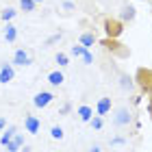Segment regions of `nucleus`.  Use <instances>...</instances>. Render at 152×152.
Returning a JSON list of instances; mask_svg holds the SVG:
<instances>
[{"mask_svg": "<svg viewBox=\"0 0 152 152\" xmlns=\"http://www.w3.org/2000/svg\"><path fill=\"white\" fill-rule=\"evenodd\" d=\"M100 67H102V72H104L124 94H135V89H137L135 78L124 70V67L117 63V59L113 57V54H109L107 50L100 54Z\"/></svg>", "mask_w": 152, "mask_h": 152, "instance_id": "1", "label": "nucleus"}, {"mask_svg": "<svg viewBox=\"0 0 152 152\" xmlns=\"http://www.w3.org/2000/svg\"><path fill=\"white\" fill-rule=\"evenodd\" d=\"M111 113H113V126L120 128V130H130V126L135 124V111L128 104L115 107Z\"/></svg>", "mask_w": 152, "mask_h": 152, "instance_id": "2", "label": "nucleus"}, {"mask_svg": "<svg viewBox=\"0 0 152 152\" xmlns=\"http://www.w3.org/2000/svg\"><path fill=\"white\" fill-rule=\"evenodd\" d=\"M100 46L104 48V50H107L109 54H113L115 59H128V57H130L128 46H124L122 41H117V39L107 37V39H102V41H100Z\"/></svg>", "mask_w": 152, "mask_h": 152, "instance_id": "3", "label": "nucleus"}, {"mask_svg": "<svg viewBox=\"0 0 152 152\" xmlns=\"http://www.w3.org/2000/svg\"><path fill=\"white\" fill-rule=\"evenodd\" d=\"M102 28H104L107 37L120 39L122 33H124V28H126V24H124L120 18H113V15H111V18H104V24H102Z\"/></svg>", "mask_w": 152, "mask_h": 152, "instance_id": "4", "label": "nucleus"}, {"mask_svg": "<svg viewBox=\"0 0 152 152\" xmlns=\"http://www.w3.org/2000/svg\"><path fill=\"white\" fill-rule=\"evenodd\" d=\"M54 100H57V96H54L50 89H41V91H37L33 96V107L35 109H48Z\"/></svg>", "mask_w": 152, "mask_h": 152, "instance_id": "5", "label": "nucleus"}, {"mask_svg": "<svg viewBox=\"0 0 152 152\" xmlns=\"http://www.w3.org/2000/svg\"><path fill=\"white\" fill-rule=\"evenodd\" d=\"M11 63H13V65H20V67H26V65H31V63H33V57H31V52H28V50H24V48H18V50L13 52Z\"/></svg>", "mask_w": 152, "mask_h": 152, "instance_id": "6", "label": "nucleus"}, {"mask_svg": "<svg viewBox=\"0 0 152 152\" xmlns=\"http://www.w3.org/2000/svg\"><path fill=\"white\" fill-rule=\"evenodd\" d=\"M24 130L31 133V135H37L41 130V120L37 115H33V113H26L24 115Z\"/></svg>", "mask_w": 152, "mask_h": 152, "instance_id": "7", "label": "nucleus"}, {"mask_svg": "<svg viewBox=\"0 0 152 152\" xmlns=\"http://www.w3.org/2000/svg\"><path fill=\"white\" fill-rule=\"evenodd\" d=\"M96 115H102V117H107L109 113L113 111V100L109 98V96H102V98H98V102H96Z\"/></svg>", "mask_w": 152, "mask_h": 152, "instance_id": "8", "label": "nucleus"}, {"mask_svg": "<svg viewBox=\"0 0 152 152\" xmlns=\"http://www.w3.org/2000/svg\"><path fill=\"white\" fill-rule=\"evenodd\" d=\"M137 18V9L130 2H124L122 4V13H120V20L124 24H128V22H133V20Z\"/></svg>", "mask_w": 152, "mask_h": 152, "instance_id": "9", "label": "nucleus"}, {"mask_svg": "<svg viewBox=\"0 0 152 152\" xmlns=\"http://www.w3.org/2000/svg\"><path fill=\"white\" fill-rule=\"evenodd\" d=\"M2 37H4L7 44H15L18 41V26L13 22H7L4 28H2Z\"/></svg>", "mask_w": 152, "mask_h": 152, "instance_id": "10", "label": "nucleus"}, {"mask_svg": "<svg viewBox=\"0 0 152 152\" xmlns=\"http://www.w3.org/2000/svg\"><path fill=\"white\" fill-rule=\"evenodd\" d=\"M15 78V70H13V63H2L0 65V83L7 85Z\"/></svg>", "mask_w": 152, "mask_h": 152, "instance_id": "11", "label": "nucleus"}, {"mask_svg": "<svg viewBox=\"0 0 152 152\" xmlns=\"http://www.w3.org/2000/svg\"><path fill=\"white\" fill-rule=\"evenodd\" d=\"M46 80H48V85H50V87H61L65 83V74L61 70H52V72H48Z\"/></svg>", "mask_w": 152, "mask_h": 152, "instance_id": "12", "label": "nucleus"}, {"mask_svg": "<svg viewBox=\"0 0 152 152\" xmlns=\"http://www.w3.org/2000/svg\"><path fill=\"white\" fill-rule=\"evenodd\" d=\"M4 148H7V152H18V150H22V148H24V135L18 130L15 137H13V139H11L9 143H7Z\"/></svg>", "mask_w": 152, "mask_h": 152, "instance_id": "13", "label": "nucleus"}, {"mask_svg": "<svg viewBox=\"0 0 152 152\" xmlns=\"http://www.w3.org/2000/svg\"><path fill=\"white\" fill-rule=\"evenodd\" d=\"M94 113H96V111H94L89 104H78V107H76V115H78V120L85 122V124L94 117Z\"/></svg>", "mask_w": 152, "mask_h": 152, "instance_id": "14", "label": "nucleus"}, {"mask_svg": "<svg viewBox=\"0 0 152 152\" xmlns=\"http://www.w3.org/2000/svg\"><path fill=\"white\" fill-rule=\"evenodd\" d=\"M78 44H83L85 48H91L98 44V39H96V33L94 31H87V33H80V37H78Z\"/></svg>", "mask_w": 152, "mask_h": 152, "instance_id": "15", "label": "nucleus"}, {"mask_svg": "<svg viewBox=\"0 0 152 152\" xmlns=\"http://www.w3.org/2000/svg\"><path fill=\"white\" fill-rule=\"evenodd\" d=\"M18 126H7L4 130H2V135H0V146H7V143H9L13 137H15V133H18Z\"/></svg>", "mask_w": 152, "mask_h": 152, "instance_id": "16", "label": "nucleus"}, {"mask_svg": "<svg viewBox=\"0 0 152 152\" xmlns=\"http://www.w3.org/2000/svg\"><path fill=\"white\" fill-rule=\"evenodd\" d=\"M15 15H18V11L13 9V7H7V9L0 11V20H2L4 24H7V22H13V20H15Z\"/></svg>", "mask_w": 152, "mask_h": 152, "instance_id": "17", "label": "nucleus"}, {"mask_svg": "<svg viewBox=\"0 0 152 152\" xmlns=\"http://www.w3.org/2000/svg\"><path fill=\"white\" fill-rule=\"evenodd\" d=\"M87 124L91 126V130H96V133H98V130H102V128H104V117L94 113V117H91V120H89Z\"/></svg>", "mask_w": 152, "mask_h": 152, "instance_id": "18", "label": "nucleus"}, {"mask_svg": "<svg viewBox=\"0 0 152 152\" xmlns=\"http://www.w3.org/2000/svg\"><path fill=\"white\" fill-rule=\"evenodd\" d=\"M50 137H52L54 141H61V139H63V137H65V133H63V126H59V124H54V126L50 128Z\"/></svg>", "mask_w": 152, "mask_h": 152, "instance_id": "19", "label": "nucleus"}, {"mask_svg": "<svg viewBox=\"0 0 152 152\" xmlns=\"http://www.w3.org/2000/svg\"><path fill=\"white\" fill-rule=\"evenodd\" d=\"M87 50H89V48H85L83 44H74V46H70V54H72V57H78V59H80Z\"/></svg>", "mask_w": 152, "mask_h": 152, "instance_id": "20", "label": "nucleus"}, {"mask_svg": "<svg viewBox=\"0 0 152 152\" xmlns=\"http://www.w3.org/2000/svg\"><path fill=\"white\" fill-rule=\"evenodd\" d=\"M54 61L59 63V67H65V65H70V54H65V52H57L54 54Z\"/></svg>", "mask_w": 152, "mask_h": 152, "instance_id": "21", "label": "nucleus"}, {"mask_svg": "<svg viewBox=\"0 0 152 152\" xmlns=\"http://www.w3.org/2000/svg\"><path fill=\"white\" fill-rule=\"evenodd\" d=\"M35 7H37V2H35V0H20V9H22L24 13L35 11Z\"/></svg>", "mask_w": 152, "mask_h": 152, "instance_id": "22", "label": "nucleus"}, {"mask_svg": "<svg viewBox=\"0 0 152 152\" xmlns=\"http://www.w3.org/2000/svg\"><path fill=\"white\" fill-rule=\"evenodd\" d=\"M61 37H63V35H61V33H54V35H50V37H48V39L44 41V46L48 48V46H52V44H57V41H61Z\"/></svg>", "mask_w": 152, "mask_h": 152, "instance_id": "23", "label": "nucleus"}, {"mask_svg": "<svg viewBox=\"0 0 152 152\" xmlns=\"http://www.w3.org/2000/svg\"><path fill=\"white\" fill-rule=\"evenodd\" d=\"M80 59H83V63H85V65H91V63H94V54H91V50H87Z\"/></svg>", "mask_w": 152, "mask_h": 152, "instance_id": "24", "label": "nucleus"}, {"mask_svg": "<svg viewBox=\"0 0 152 152\" xmlns=\"http://www.w3.org/2000/svg\"><path fill=\"white\" fill-rule=\"evenodd\" d=\"M89 152H104V148H102V143H91V146H89Z\"/></svg>", "mask_w": 152, "mask_h": 152, "instance_id": "25", "label": "nucleus"}, {"mask_svg": "<svg viewBox=\"0 0 152 152\" xmlns=\"http://www.w3.org/2000/svg\"><path fill=\"white\" fill-rule=\"evenodd\" d=\"M70 111H72V104L67 102V104H63V107L59 109V115H65V113H70Z\"/></svg>", "mask_w": 152, "mask_h": 152, "instance_id": "26", "label": "nucleus"}, {"mask_svg": "<svg viewBox=\"0 0 152 152\" xmlns=\"http://www.w3.org/2000/svg\"><path fill=\"white\" fill-rule=\"evenodd\" d=\"M61 4H63V7H65L67 11H76V4H74V2H70V0H63V2H61Z\"/></svg>", "mask_w": 152, "mask_h": 152, "instance_id": "27", "label": "nucleus"}, {"mask_svg": "<svg viewBox=\"0 0 152 152\" xmlns=\"http://www.w3.org/2000/svg\"><path fill=\"white\" fill-rule=\"evenodd\" d=\"M7 126H9V124H7V117H0V133H2Z\"/></svg>", "mask_w": 152, "mask_h": 152, "instance_id": "28", "label": "nucleus"}, {"mask_svg": "<svg viewBox=\"0 0 152 152\" xmlns=\"http://www.w3.org/2000/svg\"><path fill=\"white\" fill-rule=\"evenodd\" d=\"M137 2H148V0H137Z\"/></svg>", "mask_w": 152, "mask_h": 152, "instance_id": "29", "label": "nucleus"}, {"mask_svg": "<svg viewBox=\"0 0 152 152\" xmlns=\"http://www.w3.org/2000/svg\"><path fill=\"white\" fill-rule=\"evenodd\" d=\"M35 2H37V4H39V2H44V0H35Z\"/></svg>", "mask_w": 152, "mask_h": 152, "instance_id": "30", "label": "nucleus"}]
</instances>
